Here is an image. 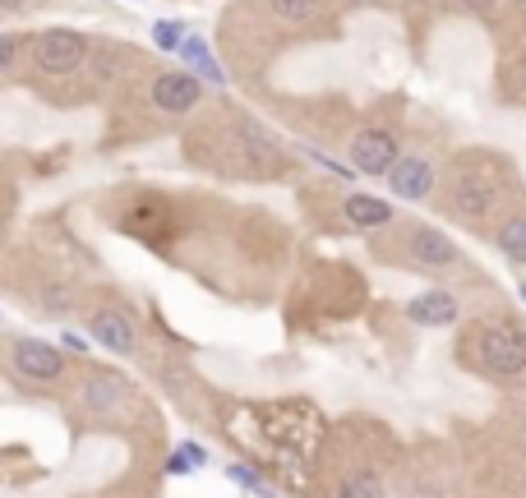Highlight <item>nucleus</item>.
Masks as SVG:
<instances>
[{
	"mask_svg": "<svg viewBox=\"0 0 526 498\" xmlns=\"http://www.w3.org/2000/svg\"><path fill=\"white\" fill-rule=\"evenodd\" d=\"M457 360L471 374H485L494 383H522L526 379V328L513 319H480L462 332Z\"/></svg>",
	"mask_w": 526,
	"mask_h": 498,
	"instance_id": "nucleus-1",
	"label": "nucleus"
},
{
	"mask_svg": "<svg viewBox=\"0 0 526 498\" xmlns=\"http://www.w3.org/2000/svg\"><path fill=\"white\" fill-rule=\"evenodd\" d=\"M10 374L14 379L33 383V388H65L70 383V360L65 351H56L51 342H37V337H10Z\"/></svg>",
	"mask_w": 526,
	"mask_h": 498,
	"instance_id": "nucleus-2",
	"label": "nucleus"
},
{
	"mask_svg": "<svg viewBox=\"0 0 526 498\" xmlns=\"http://www.w3.org/2000/svg\"><path fill=\"white\" fill-rule=\"evenodd\" d=\"M74 402L84 415H97V420H111V415H125L134 406V388L125 374L107 365H88L79 388H74Z\"/></svg>",
	"mask_w": 526,
	"mask_h": 498,
	"instance_id": "nucleus-3",
	"label": "nucleus"
},
{
	"mask_svg": "<svg viewBox=\"0 0 526 498\" xmlns=\"http://www.w3.org/2000/svg\"><path fill=\"white\" fill-rule=\"evenodd\" d=\"M28 56L42 74H74L88 60V37L74 28H47L28 42Z\"/></svg>",
	"mask_w": 526,
	"mask_h": 498,
	"instance_id": "nucleus-4",
	"label": "nucleus"
},
{
	"mask_svg": "<svg viewBox=\"0 0 526 498\" xmlns=\"http://www.w3.org/2000/svg\"><path fill=\"white\" fill-rule=\"evenodd\" d=\"M148 97H153V107L167 111V116H190V111L204 102V79L194 70H162L148 83Z\"/></svg>",
	"mask_w": 526,
	"mask_h": 498,
	"instance_id": "nucleus-5",
	"label": "nucleus"
},
{
	"mask_svg": "<svg viewBox=\"0 0 526 498\" xmlns=\"http://www.w3.org/2000/svg\"><path fill=\"white\" fill-rule=\"evenodd\" d=\"M407 263L416 273H443V268H457L462 254H457V245L443 236V231H434V226H425V222H411L407 226Z\"/></svg>",
	"mask_w": 526,
	"mask_h": 498,
	"instance_id": "nucleus-6",
	"label": "nucleus"
},
{
	"mask_svg": "<svg viewBox=\"0 0 526 498\" xmlns=\"http://www.w3.org/2000/svg\"><path fill=\"white\" fill-rule=\"evenodd\" d=\"M88 332L97 346H107L116 356H134L139 351V332H134L130 314L120 305H88Z\"/></svg>",
	"mask_w": 526,
	"mask_h": 498,
	"instance_id": "nucleus-7",
	"label": "nucleus"
},
{
	"mask_svg": "<svg viewBox=\"0 0 526 498\" xmlns=\"http://www.w3.org/2000/svg\"><path fill=\"white\" fill-rule=\"evenodd\" d=\"M397 157H402V148H397V139L388 130H379V125H370V130H360L356 139H351V166H356L360 176H388L397 166Z\"/></svg>",
	"mask_w": 526,
	"mask_h": 498,
	"instance_id": "nucleus-8",
	"label": "nucleus"
},
{
	"mask_svg": "<svg viewBox=\"0 0 526 498\" xmlns=\"http://www.w3.org/2000/svg\"><path fill=\"white\" fill-rule=\"evenodd\" d=\"M494 185L485 176H457L453 185H448V208H453L462 222H485L494 208Z\"/></svg>",
	"mask_w": 526,
	"mask_h": 498,
	"instance_id": "nucleus-9",
	"label": "nucleus"
},
{
	"mask_svg": "<svg viewBox=\"0 0 526 498\" xmlns=\"http://www.w3.org/2000/svg\"><path fill=\"white\" fill-rule=\"evenodd\" d=\"M388 190L397 194V199H430L434 190V166L430 157H397V166L388 171Z\"/></svg>",
	"mask_w": 526,
	"mask_h": 498,
	"instance_id": "nucleus-10",
	"label": "nucleus"
},
{
	"mask_svg": "<svg viewBox=\"0 0 526 498\" xmlns=\"http://www.w3.org/2000/svg\"><path fill=\"white\" fill-rule=\"evenodd\" d=\"M328 498H388V485H383L379 466L356 462V466H347V471H337Z\"/></svg>",
	"mask_w": 526,
	"mask_h": 498,
	"instance_id": "nucleus-11",
	"label": "nucleus"
},
{
	"mask_svg": "<svg viewBox=\"0 0 526 498\" xmlns=\"http://www.w3.org/2000/svg\"><path fill=\"white\" fill-rule=\"evenodd\" d=\"M457 314H462V305H457L453 291H425V296H416L407 305V319L420 323V328H448V323H457Z\"/></svg>",
	"mask_w": 526,
	"mask_h": 498,
	"instance_id": "nucleus-12",
	"label": "nucleus"
},
{
	"mask_svg": "<svg viewBox=\"0 0 526 498\" xmlns=\"http://www.w3.org/2000/svg\"><path fill=\"white\" fill-rule=\"evenodd\" d=\"M342 213H347V222L356 226V231H374V226L393 222V208L383 199H374V194H347V199H342Z\"/></svg>",
	"mask_w": 526,
	"mask_h": 498,
	"instance_id": "nucleus-13",
	"label": "nucleus"
},
{
	"mask_svg": "<svg viewBox=\"0 0 526 498\" xmlns=\"http://www.w3.org/2000/svg\"><path fill=\"white\" fill-rule=\"evenodd\" d=\"M180 56L190 60V65H194V74H204L208 83H217V88L227 83V74H222V65L213 60V51H208V42H204V37H194V33H190V37H185V47H180Z\"/></svg>",
	"mask_w": 526,
	"mask_h": 498,
	"instance_id": "nucleus-14",
	"label": "nucleus"
},
{
	"mask_svg": "<svg viewBox=\"0 0 526 498\" xmlns=\"http://www.w3.org/2000/svg\"><path fill=\"white\" fill-rule=\"evenodd\" d=\"M494 240H499L503 249V259H513V263H526V217H508V222L494 231Z\"/></svg>",
	"mask_w": 526,
	"mask_h": 498,
	"instance_id": "nucleus-15",
	"label": "nucleus"
},
{
	"mask_svg": "<svg viewBox=\"0 0 526 498\" xmlns=\"http://www.w3.org/2000/svg\"><path fill=\"white\" fill-rule=\"evenodd\" d=\"M263 5H268L282 24H310L314 14H319V0H263Z\"/></svg>",
	"mask_w": 526,
	"mask_h": 498,
	"instance_id": "nucleus-16",
	"label": "nucleus"
},
{
	"mask_svg": "<svg viewBox=\"0 0 526 498\" xmlns=\"http://www.w3.org/2000/svg\"><path fill=\"white\" fill-rule=\"evenodd\" d=\"M185 37H190V33H185L180 24H157V28H153V42H157L162 51H180V47H185Z\"/></svg>",
	"mask_w": 526,
	"mask_h": 498,
	"instance_id": "nucleus-17",
	"label": "nucleus"
},
{
	"mask_svg": "<svg viewBox=\"0 0 526 498\" xmlns=\"http://www.w3.org/2000/svg\"><path fill=\"white\" fill-rule=\"evenodd\" d=\"M231 475H236L240 485H250L254 494H268V489H263V480H259V475H254V471H245V466H231Z\"/></svg>",
	"mask_w": 526,
	"mask_h": 498,
	"instance_id": "nucleus-18",
	"label": "nucleus"
},
{
	"mask_svg": "<svg viewBox=\"0 0 526 498\" xmlns=\"http://www.w3.org/2000/svg\"><path fill=\"white\" fill-rule=\"evenodd\" d=\"M14 56H19V42H14V37H5V42H0V65H5V70H14Z\"/></svg>",
	"mask_w": 526,
	"mask_h": 498,
	"instance_id": "nucleus-19",
	"label": "nucleus"
},
{
	"mask_svg": "<svg viewBox=\"0 0 526 498\" xmlns=\"http://www.w3.org/2000/svg\"><path fill=\"white\" fill-rule=\"evenodd\" d=\"M462 10H471V14H485V10H494V0H457Z\"/></svg>",
	"mask_w": 526,
	"mask_h": 498,
	"instance_id": "nucleus-20",
	"label": "nucleus"
},
{
	"mask_svg": "<svg viewBox=\"0 0 526 498\" xmlns=\"http://www.w3.org/2000/svg\"><path fill=\"white\" fill-rule=\"evenodd\" d=\"M0 10H5V14H19V10H24V0H0Z\"/></svg>",
	"mask_w": 526,
	"mask_h": 498,
	"instance_id": "nucleus-21",
	"label": "nucleus"
},
{
	"mask_svg": "<svg viewBox=\"0 0 526 498\" xmlns=\"http://www.w3.org/2000/svg\"><path fill=\"white\" fill-rule=\"evenodd\" d=\"M351 5H374V0H351Z\"/></svg>",
	"mask_w": 526,
	"mask_h": 498,
	"instance_id": "nucleus-22",
	"label": "nucleus"
},
{
	"mask_svg": "<svg viewBox=\"0 0 526 498\" xmlns=\"http://www.w3.org/2000/svg\"><path fill=\"white\" fill-rule=\"evenodd\" d=\"M522 429H526V411H522Z\"/></svg>",
	"mask_w": 526,
	"mask_h": 498,
	"instance_id": "nucleus-23",
	"label": "nucleus"
},
{
	"mask_svg": "<svg viewBox=\"0 0 526 498\" xmlns=\"http://www.w3.org/2000/svg\"><path fill=\"white\" fill-rule=\"evenodd\" d=\"M522 300H526V286H522Z\"/></svg>",
	"mask_w": 526,
	"mask_h": 498,
	"instance_id": "nucleus-24",
	"label": "nucleus"
},
{
	"mask_svg": "<svg viewBox=\"0 0 526 498\" xmlns=\"http://www.w3.org/2000/svg\"><path fill=\"white\" fill-rule=\"evenodd\" d=\"M522 70H526V56H522Z\"/></svg>",
	"mask_w": 526,
	"mask_h": 498,
	"instance_id": "nucleus-25",
	"label": "nucleus"
}]
</instances>
